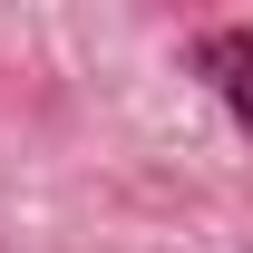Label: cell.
Masks as SVG:
<instances>
[{
  "label": "cell",
  "mask_w": 253,
  "mask_h": 253,
  "mask_svg": "<svg viewBox=\"0 0 253 253\" xmlns=\"http://www.w3.org/2000/svg\"><path fill=\"white\" fill-rule=\"evenodd\" d=\"M195 78L224 97V117L253 136V30H205L195 39Z\"/></svg>",
  "instance_id": "obj_1"
}]
</instances>
